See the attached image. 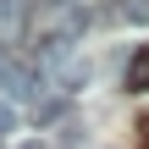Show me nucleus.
<instances>
[{"label":"nucleus","mask_w":149,"mask_h":149,"mask_svg":"<svg viewBox=\"0 0 149 149\" xmlns=\"http://www.w3.org/2000/svg\"><path fill=\"white\" fill-rule=\"evenodd\" d=\"M127 88H138V94L149 88V50H138V55H133V66H127Z\"/></svg>","instance_id":"nucleus-1"},{"label":"nucleus","mask_w":149,"mask_h":149,"mask_svg":"<svg viewBox=\"0 0 149 149\" xmlns=\"http://www.w3.org/2000/svg\"><path fill=\"white\" fill-rule=\"evenodd\" d=\"M11 133H17V111H11V105H6V100H0V144H6V138H11Z\"/></svg>","instance_id":"nucleus-2"},{"label":"nucleus","mask_w":149,"mask_h":149,"mask_svg":"<svg viewBox=\"0 0 149 149\" xmlns=\"http://www.w3.org/2000/svg\"><path fill=\"white\" fill-rule=\"evenodd\" d=\"M127 22H149V0H133L127 6Z\"/></svg>","instance_id":"nucleus-3"},{"label":"nucleus","mask_w":149,"mask_h":149,"mask_svg":"<svg viewBox=\"0 0 149 149\" xmlns=\"http://www.w3.org/2000/svg\"><path fill=\"white\" fill-rule=\"evenodd\" d=\"M17 149H44V144H39V138H28V144H17Z\"/></svg>","instance_id":"nucleus-4"},{"label":"nucleus","mask_w":149,"mask_h":149,"mask_svg":"<svg viewBox=\"0 0 149 149\" xmlns=\"http://www.w3.org/2000/svg\"><path fill=\"white\" fill-rule=\"evenodd\" d=\"M138 133H144V149H149V122H144V127H138Z\"/></svg>","instance_id":"nucleus-5"}]
</instances>
